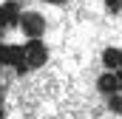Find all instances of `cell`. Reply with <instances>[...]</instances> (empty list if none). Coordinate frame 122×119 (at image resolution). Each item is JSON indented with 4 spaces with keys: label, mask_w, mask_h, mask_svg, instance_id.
I'll list each match as a JSON object with an SVG mask.
<instances>
[{
    "label": "cell",
    "mask_w": 122,
    "mask_h": 119,
    "mask_svg": "<svg viewBox=\"0 0 122 119\" xmlns=\"http://www.w3.org/2000/svg\"><path fill=\"white\" fill-rule=\"evenodd\" d=\"M97 88L105 96L108 108L122 114V45L102 51V71L97 77Z\"/></svg>",
    "instance_id": "6da1fadb"
},
{
    "label": "cell",
    "mask_w": 122,
    "mask_h": 119,
    "mask_svg": "<svg viewBox=\"0 0 122 119\" xmlns=\"http://www.w3.org/2000/svg\"><path fill=\"white\" fill-rule=\"evenodd\" d=\"M108 9L114 14H122V0H108Z\"/></svg>",
    "instance_id": "7a4b0ae2"
},
{
    "label": "cell",
    "mask_w": 122,
    "mask_h": 119,
    "mask_svg": "<svg viewBox=\"0 0 122 119\" xmlns=\"http://www.w3.org/2000/svg\"><path fill=\"white\" fill-rule=\"evenodd\" d=\"M40 3H54V6H62L65 0H40Z\"/></svg>",
    "instance_id": "3957f363"
}]
</instances>
